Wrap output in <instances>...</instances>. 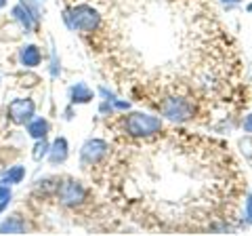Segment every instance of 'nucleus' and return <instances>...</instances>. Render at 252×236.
<instances>
[{"instance_id":"obj_16","label":"nucleus","mask_w":252,"mask_h":236,"mask_svg":"<svg viewBox=\"0 0 252 236\" xmlns=\"http://www.w3.org/2000/svg\"><path fill=\"white\" fill-rule=\"evenodd\" d=\"M49 148H51V144L46 139H36V146H34V152H32V158H34L36 162H40L42 158L49 156Z\"/></svg>"},{"instance_id":"obj_14","label":"nucleus","mask_w":252,"mask_h":236,"mask_svg":"<svg viewBox=\"0 0 252 236\" xmlns=\"http://www.w3.org/2000/svg\"><path fill=\"white\" fill-rule=\"evenodd\" d=\"M242 228H252V192H246L244 196V211H242Z\"/></svg>"},{"instance_id":"obj_3","label":"nucleus","mask_w":252,"mask_h":236,"mask_svg":"<svg viewBox=\"0 0 252 236\" xmlns=\"http://www.w3.org/2000/svg\"><path fill=\"white\" fill-rule=\"evenodd\" d=\"M160 116L175 124L189 122L195 116V104L183 95H168L160 101Z\"/></svg>"},{"instance_id":"obj_10","label":"nucleus","mask_w":252,"mask_h":236,"mask_svg":"<svg viewBox=\"0 0 252 236\" xmlns=\"http://www.w3.org/2000/svg\"><path fill=\"white\" fill-rule=\"evenodd\" d=\"M26 131H28V135L30 137H34V139H46V135H49V131H51V124L46 118L42 116H34L32 120L26 124Z\"/></svg>"},{"instance_id":"obj_11","label":"nucleus","mask_w":252,"mask_h":236,"mask_svg":"<svg viewBox=\"0 0 252 236\" xmlns=\"http://www.w3.org/2000/svg\"><path fill=\"white\" fill-rule=\"evenodd\" d=\"M23 179H26V167H23V164H13V167L0 171V184L17 186Z\"/></svg>"},{"instance_id":"obj_9","label":"nucleus","mask_w":252,"mask_h":236,"mask_svg":"<svg viewBox=\"0 0 252 236\" xmlns=\"http://www.w3.org/2000/svg\"><path fill=\"white\" fill-rule=\"evenodd\" d=\"M17 57L23 68H36V66H40V61H42V51L38 49L36 44H23Z\"/></svg>"},{"instance_id":"obj_22","label":"nucleus","mask_w":252,"mask_h":236,"mask_svg":"<svg viewBox=\"0 0 252 236\" xmlns=\"http://www.w3.org/2000/svg\"><path fill=\"white\" fill-rule=\"evenodd\" d=\"M246 13H252V2H248V4H246Z\"/></svg>"},{"instance_id":"obj_5","label":"nucleus","mask_w":252,"mask_h":236,"mask_svg":"<svg viewBox=\"0 0 252 236\" xmlns=\"http://www.w3.org/2000/svg\"><path fill=\"white\" fill-rule=\"evenodd\" d=\"M6 116L13 124H28L36 116V104L30 97H17L6 106Z\"/></svg>"},{"instance_id":"obj_19","label":"nucleus","mask_w":252,"mask_h":236,"mask_svg":"<svg viewBox=\"0 0 252 236\" xmlns=\"http://www.w3.org/2000/svg\"><path fill=\"white\" fill-rule=\"evenodd\" d=\"M240 129H242L244 133H250V135H252V112L246 114V116H244L242 120H240Z\"/></svg>"},{"instance_id":"obj_17","label":"nucleus","mask_w":252,"mask_h":236,"mask_svg":"<svg viewBox=\"0 0 252 236\" xmlns=\"http://www.w3.org/2000/svg\"><path fill=\"white\" fill-rule=\"evenodd\" d=\"M19 2H21L23 6H26L28 11L34 13L38 19H40V4H38V0H19Z\"/></svg>"},{"instance_id":"obj_4","label":"nucleus","mask_w":252,"mask_h":236,"mask_svg":"<svg viewBox=\"0 0 252 236\" xmlns=\"http://www.w3.org/2000/svg\"><path fill=\"white\" fill-rule=\"evenodd\" d=\"M57 198L63 207H80L86 200V190L76 179H65L63 184L57 186Z\"/></svg>"},{"instance_id":"obj_21","label":"nucleus","mask_w":252,"mask_h":236,"mask_svg":"<svg viewBox=\"0 0 252 236\" xmlns=\"http://www.w3.org/2000/svg\"><path fill=\"white\" fill-rule=\"evenodd\" d=\"M6 207H9V202H0V215H2L4 211H6Z\"/></svg>"},{"instance_id":"obj_2","label":"nucleus","mask_w":252,"mask_h":236,"mask_svg":"<svg viewBox=\"0 0 252 236\" xmlns=\"http://www.w3.org/2000/svg\"><path fill=\"white\" fill-rule=\"evenodd\" d=\"M63 23L72 30V32L91 34L101 26V15L91 4H76L63 11Z\"/></svg>"},{"instance_id":"obj_6","label":"nucleus","mask_w":252,"mask_h":236,"mask_svg":"<svg viewBox=\"0 0 252 236\" xmlns=\"http://www.w3.org/2000/svg\"><path fill=\"white\" fill-rule=\"evenodd\" d=\"M109 152V144L103 139H86L82 148H80V162L82 167H93L99 164L101 160L107 156Z\"/></svg>"},{"instance_id":"obj_23","label":"nucleus","mask_w":252,"mask_h":236,"mask_svg":"<svg viewBox=\"0 0 252 236\" xmlns=\"http://www.w3.org/2000/svg\"><path fill=\"white\" fill-rule=\"evenodd\" d=\"M6 6V0H0V9H4Z\"/></svg>"},{"instance_id":"obj_8","label":"nucleus","mask_w":252,"mask_h":236,"mask_svg":"<svg viewBox=\"0 0 252 236\" xmlns=\"http://www.w3.org/2000/svg\"><path fill=\"white\" fill-rule=\"evenodd\" d=\"M67 156H69V144H67V139L65 137H57V139H53V144L49 148V162L51 164H63L67 160Z\"/></svg>"},{"instance_id":"obj_20","label":"nucleus","mask_w":252,"mask_h":236,"mask_svg":"<svg viewBox=\"0 0 252 236\" xmlns=\"http://www.w3.org/2000/svg\"><path fill=\"white\" fill-rule=\"evenodd\" d=\"M220 4L225 6V9H238V6H242L244 0H219Z\"/></svg>"},{"instance_id":"obj_1","label":"nucleus","mask_w":252,"mask_h":236,"mask_svg":"<svg viewBox=\"0 0 252 236\" xmlns=\"http://www.w3.org/2000/svg\"><path fill=\"white\" fill-rule=\"evenodd\" d=\"M122 129L130 137H154L164 129V118L147 112H128L122 118Z\"/></svg>"},{"instance_id":"obj_18","label":"nucleus","mask_w":252,"mask_h":236,"mask_svg":"<svg viewBox=\"0 0 252 236\" xmlns=\"http://www.w3.org/2000/svg\"><path fill=\"white\" fill-rule=\"evenodd\" d=\"M11 198H13L11 186H6V184H0V202H11Z\"/></svg>"},{"instance_id":"obj_7","label":"nucleus","mask_w":252,"mask_h":236,"mask_svg":"<svg viewBox=\"0 0 252 236\" xmlns=\"http://www.w3.org/2000/svg\"><path fill=\"white\" fill-rule=\"evenodd\" d=\"M11 15H13V19L21 26V30H26V34H32V32H36V30H38V23H40V19H38L32 11H28L21 2H17L13 6Z\"/></svg>"},{"instance_id":"obj_13","label":"nucleus","mask_w":252,"mask_h":236,"mask_svg":"<svg viewBox=\"0 0 252 236\" xmlns=\"http://www.w3.org/2000/svg\"><path fill=\"white\" fill-rule=\"evenodd\" d=\"M26 230H28V224L19 215L4 217V222L0 224V234H23Z\"/></svg>"},{"instance_id":"obj_12","label":"nucleus","mask_w":252,"mask_h":236,"mask_svg":"<svg viewBox=\"0 0 252 236\" xmlns=\"http://www.w3.org/2000/svg\"><path fill=\"white\" fill-rule=\"evenodd\" d=\"M93 97L94 95L86 82H76V84H72V89H69V101H72V104H89V101H93Z\"/></svg>"},{"instance_id":"obj_15","label":"nucleus","mask_w":252,"mask_h":236,"mask_svg":"<svg viewBox=\"0 0 252 236\" xmlns=\"http://www.w3.org/2000/svg\"><path fill=\"white\" fill-rule=\"evenodd\" d=\"M238 150L246 160H252V135L250 133H244L238 139Z\"/></svg>"}]
</instances>
